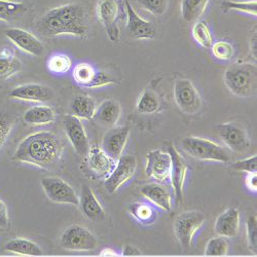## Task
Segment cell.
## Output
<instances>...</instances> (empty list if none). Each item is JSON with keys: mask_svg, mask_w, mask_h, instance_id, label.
<instances>
[{"mask_svg": "<svg viewBox=\"0 0 257 257\" xmlns=\"http://www.w3.org/2000/svg\"><path fill=\"white\" fill-rule=\"evenodd\" d=\"M126 14V31L134 39H153L157 35V29L152 22L143 19L132 7L128 0H124Z\"/></svg>", "mask_w": 257, "mask_h": 257, "instance_id": "4fadbf2b", "label": "cell"}, {"mask_svg": "<svg viewBox=\"0 0 257 257\" xmlns=\"http://www.w3.org/2000/svg\"><path fill=\"white\" fill-rule=\"evenodd\" d=\"M257 68L253 63H233L226 68L223 81L231 94L240 98L256 95Z\"/></svg>", "mask_w": 257, "mask_h": 257, "instance_id": "3957f363", "label": "cell"}, {"mask_svg": "<svg viewBox=\"0 0 257 257\" xmlns=\"http://www.w3.org/2000/svg\"><path fill=\"white\" fill-rule=\"evenodd\" d=\"M218 134L221 140L232 152L243 153L251 145L247 130L240 124L233 122L220 124L218 126Z\"/></svg>", "mask_w": 257, "mask_h": 257, "instance_id": "2e32d148", "label": "cell"}, {"mask_svg": "<svg viewBox=\"0 0 257 257\" xmlns=\"http://www.w3.org/2000/svg\"><path fill=\"white\" fill-rule=\"evenodd\" d=\"M251 44H252V47H251V53H252L253 58H254V59H255V61H256V35L253 37Z\"/></svg>", "mask_w": 257, "mask_h": 257, "instance_id": "7dc6e473", "label": "cell"}, {"mask_svg": "<svg viewBox=\"0 0 257 257\" xmlns=\"http://www.w3.org/2000/svg\"><path fill=\"white\" fill-rule=\"evenodd\" d=\"M96 11L97 17L105 27L109 40L118 42L120 38V30L117 24L120 14L118 0H98Z\"/></svg>", "mask_w": 257, "mask_h": 257, "instance_id": "9c48e42d", "label": "cell"}, {"mask_svg": "<svg viewBox=\"0 0 257 257\" xmlns=\"http://www.w3.org/2000/svg\"><path fill=\"white\" fill-rule=\"evenodd\" d=\"M116 78L109 72L104 71V70H98L96 78L92 84L91 89H98V88H104L107 87V85H111L115 84Z\"/></svg>", "mask_w": 257, "mask_h": 257, "instance_id": "b9f144b4", "label": "cell"}, {"mask_svg": "<svg viewBox=\"0 0 257 257\" xmlns=\"http://www.w3.org/2000/svg\"><path fill=\"white\" fill-rule=\"evenodd\" d=\"M56 114L54 109L50 106L38 105L33 106L25 111L23 120L30 125H47L55 121Z\"/></svg>", "mask_w": 257, "mask_h": 257, "instance_id": "d4e9b609", "label": "cell"}, {"mask_svg": "<svg viewBox=\"0 0 257 257\" xmlns=\"http://www.w3.org/2000/svg\"><path fill=\"white\" fill-rule=\"evenodd\" d=\"M206 222V216L200 211H186L180 214L174 222V232L183 249L191 247L195 235Z\"/></svg>", "mask_w": 257, "mask_h": 257, "instance_id": "5b68a950", "label": "cell"}, {"mask_svg": "<svg viewBox=\"0 0 257 257\" xmlns=\"http://www.w3.org/2000/svg\"><path fill=\"white\" fill-rule=\"evenodd\" d=\"M61 246L68 251L87 252L96 250L99 246V241L96 235L83 226L73 224L63 231Z\"/></svg>", "mask_w": 257, "mask_h": 257, "instance_id": "8992f818", "label": "cell"}, {"mask_svg": "<svg viewBox=\"0 0 257 257\" xmlns=\"http://www.w3.org/2000/svg\"><path fill=\"white\" fill-rule=\"evenodd\" d=\"M121 116V106L113 99L103 101L97 108L94 119L103 127L111 128L116 125Z\"/></svg>", "mask_w": 257, "mask_h": 257, "instance_id": "7402d4cb", "label": "cell"}, {"mask_svg": "<svg viewBox=\"0 0 257 257\" xmlns=\"http://www.w3.org/2000/svg\"><path fill=\"white\" fill-rule=\"evenodd\" d=\"M173 96L178 108L188 115L197 114L202 109V97L189 79H179L175 82Z\"/></svg>", "mask_w": 257, "mask_h": 257, "instance_id": "52a82bcc", "label": "cell"}, {"mask_svg": "<svg viewBox=\"0 0 257 257\" xmlns=\"http://www.w3.org/2000/svg\"><path fill=\"white\" fill-rule=\"evenodd\" d=\"M229 250V245L225 238L217 237L212 238L207 243L205 248V255L206 256H226Z\"/></svg>", "mask_w": 257, "mask_h": 257, "instance_id": "d590c367", "label": "cell"}, {"mask_svg": "<svg viewBox=\"0 0 257 257\" xmlns=\"http://www.w3.org/2000/svg\"><path fill=\"white\" fill-rule=\"evenodd\" d=\"M211 49L213 56L220 61H229L234 56L233 46L225 40L213 42Z\"/></svg>", "mask_w": 257, "mask_h": 257, "instance_id": "8d00e7d4", "label": "cell"}, {"mask_svg": "<svg viewBox=\"0 0 257 257\" xmlns=\"http://www.w3.org/2000/svg\"><path fill=\"white\" fill-rule=\"evenodd\" d=\"M36 28L40 34L47 37L72 35L83 38L90 29L88 11L81 4H67L53 8L39 18Z\"/></svg>", "mask_w": 257, "mask_h": 257, "instance_id": "6da1fadb", "label": "cell"}, {"mask_svg": "<svg viewBox=\"0 0 257 257\" xmlns=\"http://www.w3.org/2000/svg\"><path fill=\"white\" fill-rule=\"evenodd\" d=\"M232 168L237 171L246 173L257 172V156H251L250 158L239 160L232 164Z\"/></svg>", "mask_w": 257, "mask_h": 257, "instance_id": "60d3db41", "label": "cell"}, {"mask_svg": "<svg viewBox=\"0 0 257 257\" xmlns=\"http://www.w3.org/2000/svg\"><path fill=\"white\" fill-rule=\"evenodd\" d=\"M191 34L197 44L205 49H209L213 45V35L209 25L205 21H197L192 26Z\"/></svg>", "mask_w": 257, "mask_h": 257, "instance_id": "836d02e7", "label": "cell"}, {"mask_svg": "<svg viewBox=\"0 0 257 257\" xmlns=\"http://www.w3.org/2000/svg\"><path fill=\"white\" fill-rule=\"evenodd\" d=\"M14 117L6 111L0 110V149L9 138L14 126Z\"/></svg>", "mask_w": 257, "mask_h": 257, "instance_id": "f35d334b", "label": "cell"}, {"mask_svg": "<svg viewBox=\"0 0 257 257\" xmlns=\"http://www.w3.org/2000/svg\"><path fill=\"white\" fill-rule=\"evenodd\" d=\"M87 157L88 165L92 172L97 177L103 179L109 177L117 164V160L110 157L98 144H94L90 147Z\"/></svg>", "mask_w": 257, "mask_h": 257, "instance_id": "ac0fdd59", "label": "cell"}, {"mask_svg": "<svg viewBox=\"0 0 257 257\" xmlns=\"http://www.w3.org/2000/svg\"><path fill=\"white\" fill-rule=\"evenodd\" d=\"M118 255L119 253L113 248H105L100 252V256H118Z\"/></svg>", "mask_w": 257, "mask_h": 257, "instance_id": "bcb514c9", "label": "cell"}, {"mask_svg": "<svg viewBox=\"0 0 257 257\" xmlns=\"http://www.w3.org/2000/svg\"><path fill=\"white\" fill-rule=\"evenodd\" d=\"M10 224L9 211L6 204L0 200V228L7 229Z\"/></svg>", "mask_w": 257, "mask_h": 257, "instance_id": "7bdbcfd3", "label": "cell"}, {"mask_svg": "<svg viewBox=\"0 0 257 257\" xmlns=\"http://www.w3.org/2000/svg\"><path fill=\"white\" fill-rule=\"evenodd\" d=\"M97 71L98 70H96L91 64L87 62H82L77 64V65L74 67L72 76L74 81L78 85H80V87L91 89L92 84L96 78Z\"/></svg>", "mask_w": 257, "mask_h": 257, "instance_id": "4dcf8cb0", "label": "cell"}, {"mask_svg": "<svg viewBox=\"0 0 257 257\" xmlns=\"http://www.w3.org/2000/svg\"><path fill=\"white\" fill-rule=\"evenodd\" d=\"M168 153L171 156V174L170 179L172 183V187L175 192V199L177 204L182 202L183 199V188L185 183V178L187 174V165L180 153L175 148V146L171 145L168 148Z\"/></svg>", "mask_w": 257, "mask_h": 257, "instance_id": "e0dca14e", "label": "cell"}, {"mask_svg": "<svg viewBox=\"0 0 257 257\" xmlns=\"http://www.w3.org/2000/svg\"><path fill=\"white\" fill-rule=\"evenodd\" d=\"M181 147L188 156L197 160L219 163H227L230 160L229 154L225 149L210 139L189 136L182 140Z\"/></svg>", "mask_w": 257, "mask_h": 257, "instance_id": "277c9868", "label": "cell"}, {"mask_svg": "<svg viewBox=\"0 0 257 257\" xmlns=\"http://www.w3.org/2000/svg\"><path fill=\"white\" fill-rule=\"evenodd\" d=\"M140 194L147 200L165 212L172 210V198L166 188L158 183L145 184L140 188Z\"/></svg>", "mask_w": 257, "mask_h": 257, "instance_id": "603a6c76", "label": "cell"}, {"mask_svg": "<svg viewBox=\"0 0 257 257\" xmlns=\"http://www.w3.org/2000/svg\"><path fill=\"white\" fill-rule=\"evenodd\" d=\"M7 38L22 52L33 56L41 57L45 52L44 44L31 32L22 28H9L5 30Z\"/></svg>", "mask_w": 257, "mask_h": 257, "instance_id": "5bb4252c", "label": "cell"}, {"mask_svg": "<svg viewBox=\"0 0 257 257\" xmlns=\"http://www.w3.org/2000/svg\"><path fill=\"white\" fill-rule=\"evenodd\" d=\"M40 185L50 201L56 204L79 206V198L75 190L63 179L59 177H45L40 180Z\"/></svg>", "mask_w": 257, "mask_h": 257, "instance_id": "ba28073f", "label": "cell"}, {"mask_svg": "<svg viewBox=\"0 0 257 257\" xmlns=\"http://www.w3.org/2000/svg\"><path fill=\"white\" fill-rule=\"evenodd\" d=\"M8 96L13 100L33 102V103H47L55 98L54 90L48 85L40 83H25L18 85L11 90Z\"/></svg>", "mask_w": 257, "mask_h": 257, "instance_id": "7c38bea8", "label": "cell"}, {"mask_svg": "<svg viewBox=\"0 0 257 257\" xmlns=\"http://www.w3.org/2000/svg\"><path fill=\"white\" fill-rule=\"evenodd\" d=\"M27 11V7L23 2L13 0H0V21L11 22Z\"/></svg>", "mask_w": 257, "mask_h": 257, "instance_id": "1f68e13d", "label": "cell"}, {"mask_svg": "<svg viewBox=\"0 0 257 257\" xmlns=\"http://www.w3.org/2000/svg\"><path fill=\"white\" fill-rule=\"evenodd\" d=\"M141 9L155 16H163L167 10L169 0H137Z\"/></svg>", "mask_w": 257, "mask_h": 257, "instance_id": "74e56055", "label": "cell"}, {"mask_svg": "<svg viewBox=\"0 0 257 257\" xmlns=\"http://www.w3.org/2000/svg\"><path fill=\"white\" fill-rule=\"evenodd\" d=\"M246 186L249 190L256 192L257 190V175L256 173H248L246 176Z\"/></svg>", "mask_w": 257, "mask_h": 257, "instance_id": "ee69618b", "label": "cell"}, {"mask_svg": "<svg viewBox=\"0 0 257 257\" xmlns=\"http://www.w3.org/2000/svg\"><path fill=\"white\" fill-rule=\"evenodd\" d=\"M171 156L162 149H154L146 155L145 173L147 177L159 183L166 182L170 179L171 174Z\"/></svg>", "mask_w": 257, "mask_h": 257, "instance_id": "8fae6325", "label": "cell"}, {"mask_svg": "<svg viewBox=\"0 0 257 257\" xmlns=\"http://www.w3.org/2000/svg\"><path fill=\"white\" fill-rule=\"evenodd\" d=\"M22 69V63L10 49L0 51V80H7Z\"/></svg>", "mask_w": 257, "mask_h": 257, "instance_id": "484cf974", "label": "cell"}, {"mask_svg": "<svg viewBox=\"0 0 257 257\" xmlns=\"http://www.w3.org/2000/svg\"><path fill=\"white\" fill-rule=\"evenodd\" d=\"M47 67L55 75H64L71 69L72 60L65 54H54L48 60Z\"/></svg>", "mask_w": 257, "mask_h": 257, "instance_id": "d6a6232c", "label": "cell"}, {"mask_svg": "<svg viewBox=\"0 0 257 257\" xmlns=\"http://www.w3.org/2000/svg\"><path fill=\"white\" fill-rule=\"evenodd\" d=\"M5 249L9 253L18 254V255H25V256L44 255V252H42L41 248L36 243L23 238H16L9 241L6 244Z\"/></svg>", "mask_w": 257, "mask_h": 257, "instance_id": "4316f807", "label": "cell"}, {"mask_svg": "<svg viewBox=\"0 0 257 257\" xmlns=\"http://www.w3.org/2000/svg\"><path fill=\"white\" fill-rule=\"evenodd\" d=\"M122 255L123 256H140L141 251L135 246L126 245V246H124V248L122 250Z\"/></svg>", "mask_w": 257, "mask_h": 257, "instance_id": "f6af8a7d", "label": "cell"}, {"mask_svg": "<svg viewBox=\"0 0 257 257\" xmlns=\"http://www.w3.org/2000/svg\"><path fill=\"white\" fill-rule=\"evenodd\" d=\"M79 206L83 215L90 220L100 221L105 218V210L94 190L87 184L82 185Z\"/></svg>", "mask_w": 257, "mask_h": 257, "instance_id": "44dd1931", "label": "cell"}, {"mask_svg": "<svg viewBox=\"0 0 257 257\" xmlns=\"http://www.w3.org/2000/svg\"><path fill=\"white\" fill-rule=\"evenodd\" d=\"M210 0H181L180 13L186 22H197L207 10Z\"/></svg>", "mask_w": 257, "mask_h": 257, "instance_id": "83f0119b", "label": "cell"}, {"mask_svg": "<svg viewBox=\"0 0 257 257\" xmlns=\"http://www.w3.org/2000/svg\"><path fill=\"white\" fill-rule=\"evenodd\" d=\"M241 214L239 209L230 207L217 217L214 225L215 232L223 238H235L240 233Z\"/></svg>", "mask_w": 257, "mask_h": 257, "instance_id": "ffe728a7", "label": "cell"}, {"mask_svg": "<svg viewBox=\"0 0 257 257\" xmlns=\"http://www.w3.org/2000/svg\"><path fill=\"white\" fill-rule=\"evenodd\" d=\"M137 168V162L133 156H121L117 160V164L112 173L107 177L104 182V187L107 192L114 194L121 186L130 181Z\"/></svg>", "mask_w": 257, "mask_h": 257, "instance_id": "30bf717a", "label": "cell"}, {"mask_svg": "<svg viewBox=\"0 0 257 257\" xmlns=\"http://www.w3.org/2000/svg\"><path fill=\"white\" fill-rule=\"evenodd\" d=\"M127 210L128 213L131 214V216L134 217L139 223L143 225L153 224L156 220L157 213L153 206L149 204L135 202L128 205Z\"/></svg>", "mask_w": 257, "mask_h": 257, "instance_id": "f546056e", "label": "cell"}, {"mask_svg": "<svg viewBox=\"0 0 257 257\" xmlns=\"http://www.w3.org/2000/svg\"><path fill=\"white\" fill-rule=\"evenodd\" d=\"M64 128L74 151L81 157H87L91 145L81 119L72 114L66 115L64 117Z\"/></svg>", "mask_w": 257, "mask_h": 257, "instance_id": "9a60e30c", "label": "cell"}, {"mask_svg": "<svg viewBox=\"0 0 257 257\" xmlns=\"http://www.w3.org/2000/svg\"><path fill=\"white\" fill-rule=\"evenodd\" d=\"M63 152L64 144L58 135L51 131H38L18 144L14 160L52 171L60 164Z\"/></svg>", "mask_w": 257, "mask_h": 257, "instance_id": "7a4b0ae2", "label": "cell"}, {"mask_svg": "<svg viewBox=\"0 0 257 257\" xmlns=\"http://www.w3.org/2000/svg\"><path fill=\"white\" fill-rule=\"evenodd\" d=\"M221 9L224 13L234 11L249 14L252 16L257 15V2L249 0V2H234V0H223L221 3Z\"/></svg>", "mask_w": 257, "mask_h": 257, "instance_id": "e575fe53", "label": "cell"}, {"mask_svg": "<svg viewBox=\"0 0 257 257\" xmlns=\"http://www.w3.org/2000/svg\"><path fill=\"white\" fill-rule=\"evenodd\" d=\"M247 227V242L249 250L257 255V218L256 215H251L246 224Z\"/></svg>", "mask_w": 257, "mask_h": 257, "instance_id": "ab89813d", "label": "cell"}, {"mask_svg": "<svg viewBox=\"0 0 257 257\" xmlns=\"http://www.w3.org/2000/svg\"><path fill=\"white\" fill-rule=\"evenodd\" d=\"M97 108L98 106L95 99L84 95L74 97L70 104L72 115L78 117L79 119H94Z\"/></svg>", "mask_w": 257, "mask_h": 257, "instance_id": "cb8c5ba5", "label": "cell"}, {"mask_svg": "<svg viewBox=\"0 0 257 257\" xmlns=\"http://www.w3.org/2000/svg\"><path fill=\"white\" fill-rule=\"evenodd\" d=\"M128 137H130V128L127 126H113L105 134L102 148L110 157L118 160L124 152Z\"/></svg>", "mask_w": 257, "mask_h": 257, "instance_id": "d6986e66", "label": "cell"}, {"mask_svg": "<svg viewBox=\"0 0 257 257\" xmlns=\"http://www.w3.org/2000/svg\"><path fill=\"white\" fill-rule=\"evenodd\" d=\"M160 99L151 88H146L139 96L136 109L141 114H153L160 109Z\"/></svg>", "mask_w": 257, "mask_h": 257, "instance_id": "f1b7e54d", "label": "cell"}]
</instances>
